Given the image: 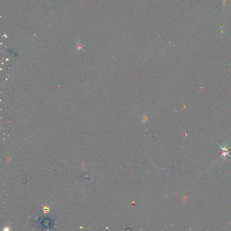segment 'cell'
<instances>
[{"label":"cell","instance_id":"2","mask_svg":"<svg viewBox=\"0 0 231 231\" xmlns=\"http://www.w3.org/2000/svg\"><path fill=\"white\" fill-rule=\"evenodd\" d=\"M75 42L77 45V48L75 51L80 50L81 49H83V47H84V43H81L80 41H75Z\"/></svg>","mask_w":231,"mask_h":231},{"label":"cell","instance_id":"1","mask_svg":"<svg viewBox=\"0 0 231 231\" xmlns=\"http://www.w3.org/2000/svg\"><path fill=\"white\" fill-rule=\"evenodd\" d=\"M218 145L220 147V148L221 149H222V152H223L222 154H221L220 157L218 158L222 157H223V160H226V156H229L231 158V156L229 155V153L230 152H231V151L229 150V149L230 148L231 146H229V144L227 143L225 144H224V145H223V146H221L219 144H218Z\"/></svg>","mask_w":231,"mask_h":231}]
</instances>
